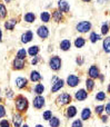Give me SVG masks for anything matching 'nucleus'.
Returning <instances> with one entry per match:
<instances>
[{
  "label": "nucleus",
  "instance_id": "obj_1",
  "mask_svg": "<svg viewBox=\"0 0 110 127\" xmlns=\"http://www.w3.org/2000/svg\"><path fill=\"white\" fill-rule=\"evenodd\" d=\"M15 107H16V109H17V112L20 113V114L26 113L29 107L28 99H27L23 95H18L15 98Z\"/></svg>",
  "mask_w": 110,
  "mask_h": 127
},
{
  "label": "nucleus",
  "instance_id": "obj_2",
  "mask_svg": "<svg viewBox=\"0 0 110 127\" xmlns=\"http://www.w3.org/2000/svg\"><path fill=\"white\" fill-rule=\"evenodd\" d=\"M71 100H72V97H71L70 94H68V93H62V94H60L59 96L57 97V99H56L57 104L60 106L69 105V104L71 103Z\"/></svg>",
  "mask_w": 110,
  "mask_h": 127
},
{
  "label": "nucleus",
  "instance_id": "obj_3",
  "mask_svg": "<svg viewBox=\"0 0 110 127\" xmlns=\"http://www.w3.org/2000/svg\"><path fill=\"white\" fill-rule=\"evenodd\" d=\"M49 66H50V68L53 71H58L61 68V59H60V57H58V56L51 57L50 60H49Z\"/></svg>",
  "mask_w": 110,
  "mask_h": 127
},
{
  "label": "nucleus",
  "instance_id": "obj_4",
  "mask_svg": "<svg viewBox=\"0 0 110 127\" xmlns=\"http://www.w3.org/2000/svg\"><path fill=\"white\" fill-rule=\"evenodd\" d=\"M46 105V100H44V97L42 95H37V96L33 98L32 100V106L36 109H41L42 107H44Z\"/></svg>",
  "mask_w": 110,
  "mask_h": 127
},
{
  "label": "nucleus",
  "instance_id": "obj_5",
  "mask_svg": "<svg viewBox=\"0 0 110 127\" xmlns=\"http://www.w3.org/2000/svg\"><path fill=\"white\" fill-rule=\"evenodd\" d=\"M79 83H80V78L78 76H76V75H69L67 77V85L69 87H76V86L79 85Z\"/></svg>",
  "mask_w": 110,
  "mask_h": 127
},
{
  "label": "nucleus",
  "instance_id": "obj_6",
  "mask_svg": "<svg viewBox=\"0 0 110 127\" xmlns=\"http://www.w3.org/2000/svg\"><path fill=\"white\" fill-rule=\"evenodd\" d=\"M12 124L13 127H21L23 124V116L20 113H16L12 116Z\"/></svg>",
  "mask_w": 110,
  "mask_h": 127
},
{
  "label": "nucleus",
  "instance_id": "obj_7",
  "mask_svg": "<svg viewBox=\"0 0 110 127\" xmlns=\"http://www.w3.org/2000/svg\"><path fill=\"white\" fill-rule=\"evenodd\" d=\"M76 28H77V30L79 32H87V31H89L91 29V24L89 21H81L77 25Z\"/></svg>",
  "mask_w": 110,
  "mask_h": 127
},
{
  "label": "nucleus",
  "instance_id": "obj_8",
  "mask_svg": "<svg viewBox=\"0 0 110 127\" xmlns=\"http://www.w3.org/2000/svg\"><path fill=\"white\" fill-rule=\"evenodd\" d=\"M64 85H65L64 79L58 78L57 80H56L55 83L51 85V93H57V92H59V90L61 89L62 87H64Z\"/></svg>",
  "mask_w": 110,
  "mask_h": 127
},
{
  "label": "nucleus",
  "instance_id": "obj_9",
  "mask_svg": "<svg viewBox=\"0 0 110 127\" xmlns=\"http://www.w3.org/2000/svg\"><path fill=\"white\" fill-rule=\"evenodd\" d=\"M16 86H17L19 89H23L28 86V79L24 78V77H17L16 78Z\"/></svg>",
  "mask_w": 110,
  "mask_h": 127
},
{
  "label": "nucleus",
  "instance_id": "obj_10",
  "mask_svg": "<svg viewBox=\"0 0 110 127\" xmlns=\"http://www.w3.org/2000/svg\"><path fill=\"white\" fill-rule=\"evenodd\" d=\"M88 75H89V77H90L91 79H96V78H98L99 77V75H100V72H99V69H98V67L96 65H92L90 68H89V70H88Z\"/></svg>",
  "mask_w": 110,
  "mask_h": 127
},
{
  "label": "nucleus",
  "instance_id": "obj_11",
  "mask_svg": "<svg viewBox=\"0 0 110 127\" xmlns=\"http://www.w3.org/2000/svg\"><path fill=\"white\" fill-rule=\"evenodd\" d=\"M87 97H88V93L85 89H79L78 92H76V94H75V98L77 99L78 101L85 100V99H87Z\"/></svg>",
  "mask_w": 110,
  "mask_h": 127
},
{
  "label": "nucleus",
  "instance_id": "obj_12",
  "mask_svg": "<svg viewBox=\"0 0 110 127\" xmlns=\"http://www.w3.org/2000/svg\"><path fill=\"white\" fill-rule=\"evenodd\" d=\"M37 33H38V36H39L40 38L46 39V38L49 36V30H48V28H47L46 26H40L39 28H38V30H37Z\"/></svg>",
  "mask_w": 110,
  "mask_h": 127
},
{
  "label": "nucleus",
  "instance_id": "obj_13",
  "mask_svg": "<svg viewBox=\"0 0 110 127\" xmlns=\"http://www.w3.org/2000/svg\"><path fill=\"white\" fill-rule=\"evenodd\" d=\"M58 10H60L61 12H68L70 7H69V3L66 1V0H59L58 1Z\"/></svg>",
  "mask_w": 110,
  "mask_h": 127
},
{
  "label": "nucleus",
  "instance_id": "obj_14",
  "mask_svg": "<svg viewBox=\"0 0 110 127\" xmlns=\"http://www.w3.org/2000/svg\"><path fill=\"white\" fill-rule=\"evenodd\" d=\"M24 60H20V59H17L16 58L15 60H13V63H12V69H15V70H21V69H23L24 68Z\"/></svg>",
  "mask_w": 110,
  "mask_h": 127
},
{
  "label": "nucleus",
  "instance_id": "obj_15",
  "mask_svg": "<svg viewBox=\"0 0 110 127\" xmlns=\"http://www.w3.org/2000/svg\"><path fill=\"white\" fill-rule=\"evenodd\" d=\"M32 38H33L32 31L28 30V31H26V32L21 36V41L23 42V44H28L29 41H31V40H32Z\"/></svg>",
  "mask_w": 110,
  "mask_h": 127
},
{
  "label": "nucleus",
  "instance_id": "obj_16",
  "mask_svg": "<svg viewBox=\"0 0 110 127\" xmlns=\"http://www.w3.org/2000/svg\"><path fill=\"white\" fill-rule=\"evenodd\" d=\"M77 115V108L75 106H69L66 109V117L67 118H73V117Z\"/></svg>",
  "mask_w": 110,
  "mask_h": 127
},
{
  "label": "nucleus",
  "instance_id": "obj_17",
  "mask_svg": "<svg viewBox=\"0 0 110 127\" xmlns=\"http://www.w3.org/2000/svg\"><path fill=\"white\" fill-rule=\"evenodd\" d=\"M42 79V76L40 75L39 71H37V70H32V71L30 72V80L32 81V83H37V81H40Z\"/></svg>",
  "mask_w": 110,
  "mask_h": 127
},
{
  "label": "nucleus",
  "instance_id": "obj_18",
  "mask_svg": "<svg viewBox=\"0 0 110 127\" xmlns=\"http://www.w3.org/2000/svg\"><path fill=\"white\" fill-rule=\"evenodd\" d=\"M90 117H91V109L88 107L84 108L81 112V119L82 121H88Z\"/></svg>",
  "mask_w": 110,
  "mask_h": 127
},
{
  "label": "nucleus",
  "instance_id": "obj_19",
  "mask_svg": "<svg viewBox=\"0 0 110 127\" xmlns=\"http://www.w3.org/2000/svg\"><path fill=\"white\" fill-rule=\"evenodd\" d=\"M70 46H71V42H70V40H68V39H64L61 42H60V49L64 51L69 50V49H70Z\"/></svg>",
  "mask_w": 110,
  "mask_h": 127
},
{
  "label": "nucleus",
  "instance_id": "obj_20",
  "mask_svg": "<svg viewBox=\"0 0 110 127\" xmlns=\"http://www.w3.org/2000/svg\"><path fill=\"white\" fill-rule=\"evenodd\" d=\"M52 18L56 22L62 21V19H64V17H62V12L60 10H55L53 13H52Z\"/></svg>",
  "mask_w": 110,
  "mask_h": 127
},
{
  "label": "nucleus",
  "instance_id": "obj_21",
  "mask_svg": "<svg viewBox=\"0 0 110 127\" xmlns=\"http://www.w3.org/2000/svg\"><path fill=\"white\" fill-rule=\"evenodd\" d=\"M16 24H17V19H10L9 21L4 22V28H6L7 30H12V29L15 28Z\"/></svg>",
  "mask_w": 110,
  "mask_h": 127
},
{
  "label": "nucleus",
  "instance_id": "obj_22",
  "mask_svg": "<svg viewBox=\"0 0 110 127\" xmlns=\"http://www.w3.org/2000/svg\"><path fill=\"white\" fill-rule=\"evenodd\" d=\"M33 92L37 95H42V93L44 92V86L42 84H37V85L33 87Z\"/></svg>",
  "mask_w": 110,
  "mask_h": 127
},
{
  "label": "nucleus",
  "instance_id": "obj_23",
  "mask_svg": "<svg viewBox=\"0 0 110 127\" xmlns=\"http://www.w3.org/2000/svg\"><path fill=\"white\" fill-rule=\"evenodd\" d=\"M49 125H50V127H59L60 126V119L58 118V117L52 116L50 118V121H49Z\"/></svg>",
  "mask_w": 110,
  "mask_h": 127
},
{
  "label": "nucleus",
  "instance_id": "obj_24",
  "mask_svg": "<svg viewBox=\"0 0 110 127\" xmlns=\"http://www.w3.org/2000/svg\"><path fill=\"white\" fill-rule=\"evenodd\" d=\"M95 80L91 78H88L86 80V87H87V90L88 92H91V90H93V88H95Z\"/></svg>",
  "mask_w": 110,
  "mask_h": 127
},
{
  "label": "nucleus",
  "instance_id": "obj_25",
  "mask_svg": "<svg viewBox=\"0 0 110 127\" xmlns=\"http://www.w3.org/2000/svg\"><path fill=\"white\" fill-rule=\"evenodd\" d=\"M102 47H104L105 53H110V37L105 38L104 42H102Z\"/></svg>",
  "mask_w": 110,
  "mask_h": 127
},
{
  "label": "nucleus",
  "instance_id": "obj_26",
  "mask_svg": "<svg viewBox=\"0 0 110 127\" xmlns=\"http://www.w3.org/2000/svg\"><path fill=\"white\" fill-rule=\"evenodd\" d=\"M38 53H39V47H38V46L30 47V48H29V50H28V54L31 56V57H35V56H37Z\"/></svg>",
  "mask_w": 110,
  "mask_h": 127
},
{
  "label": "nucleus",
  "instance_id": "obj_27",
  "mask_svg": "<svg viewBox=\"0 0 110 127\" xmlns=\"http://www.w3.org/2000/svg\"><path fill=\"white\" fill-rule=\"evenodd\" d=\"M85 44H86V40L82 37H78L77 39L75 40V46L77 47V48H81L82 46H85Z\"/></svg>",
  "mask_w": 110,
  "mask_h": 127
},
{
  "label": "nucleus",
  "instance_id": "obj_28",
  "mask_svg": "<svg viewBox=\"0 0 110 127\" xmlns=\"http://www.w3.org/2000/svg\"><path fill=\"white\" fill-rule=\"evenodd\" d=\"M26 56H27V51L24 50V49H20V50H18L17 55H16V58L20 59V60H24L26 59Z\"/></svg>",
  "mask_w": 110,
  "mask_h": 127
},
{
  "label": "nucleus",
  "instance_id": "obj_29",
  "mask_svg": "<svg viewBox=\"0 0 110 127\" xmlns=\"http://www.w3.org/2000/svg\"><path fill=\"white\" fill-rule=\"evenodd\" d=\"M50 18H51V16L48 11H44V12H41V15H40V19L44 22H49Z\"/></svg>",
  "mask_w": 110,
  "mask_h": 127
},
{
  "label": "nucleus",
  "instance_id": "obj_30",
  "mask_svg": "<svg viewBox=\"0 0 110 127\" xmlns=\"http://www.w3.org/2000/svg\"><path fill=\"white\" fill-rule=\"evenodd\" d=\"M35 19H36V16H35V13H32V12H28L24 15V20H26L27 22H29V24L33 22Z\"/></svg>",
  "mask_w": 110,
  "mask_h": 127
},
{
  "label": "nucleus",
  "instance_id": "obj_31",
  "mask_svg": "<svg viewBox=\"0 0 110 127\" xmlns=\"http://www.w3.org/2000/svg\"><path fill=\"white\" fill-rule=\"evenodd\" d=\"M42 117H44V121L49 122L50 121V118L52 117V112H51V110H44V114H42Z\"/></svg>",
  "mask_w": 110,
  "mask_h": 127
},
{
  "label": "nucleus",
  "instance_id": "obj_32",
  "mask_svg": "<svg viewBox=\"0 0 110 127\" xmlns=\"http://www.w3.org/2000/svg\"><path fill=\"white\" fill-rule=\"evenodd\" d=\"M7 16V9L3 3L0 2V18H4Z\"/></svg>",
  "mask_w": 110,
  "mask_h": 127
},
{
  "label": "nucleus",
  "instance_id": "obj_33",
  "mask_svg": "<svg viewBox=\"0 0 110 127\" xmlns=\"http://www.w3.org/2000/svg\"><path fill=\"white\" fill-rule=\"evenodd\" d=\"M106 99V94H105V92H99L97 95H96V100L98 101H102Z\"/></svg>",
  "mask_w": 110,
  "mask_h": 127
},
{
  "label": "nucleus",
  "instance_id": "obj_34",
  "mask_svg": "<svg viewBox=\"0 0 110 127\" xmlns=\"http://www.w3.org/2000/svg\"><path fill=\"white\" fill-rule=\"evenodd\" d=\"M105 110V106L104 105H99V106H96L95 107V113L97 115H101Z\"/></svg>",
  "mask_w": 110,
  "mask_h": 127
},
{
  "label": "nucleus",
  "instance_id": "obj_35",
  "mask_svg": "<svg viewBox=\"0 0 110 127\" xmlns=\"http://www.w3.org/2000/svg\"><path fill=\"white\" fill-rule=\"evenodd\" d=\"M99 39H100V36L98 35V33L91 32V35H90V41L91 42H96V41H98Z\"/></svg>",
  "mask_w": 110,
  "mask_h": 127
},
{
  "label": "nucleus",
  "instance_id": "obj_36",
  "mask_svg": "<svg viewBox=\"0 0 110 127\" xmlns=\"http://www.w3.org/2000/svg\"><path fill=\"white\" fill-rule=\"evenodd\" d=\"M6 97L8 99H12L13 97H15V93H13V90L12 89H6Z\"/></svg>",
  "mask_w": 110,
  "mask_h": 127
},
{
  "label": "nucleus",
  "instance_id": "obj_37",
  "mask_svg": "<svg viewBox=\"0 0 110 127\" xmlns=\"http://www.w3.org/2000/svg\"><path fill=\"white\" fill-rule=\"evenodd\" d=\"M71 127H84L82 121L81 119H76V121H73L72 124H71Z\"/></svg>",
  "mask_w": 110,
  "mask_h": 127
},
{
  "label": "nucleus",
  "instance_id": "obj_38",
  "mask_svg": "<svg viewBox=\"0 0 110 127\" xmlns=\"http://www.w3.org/2000/svg\"><path fill=\"white\" fill-rule=\"evenodd\" d=\"M0 127H11V124L8 119H1L0 121Z\"/></svg>",
  "mask_w": 110,
  "mask_h": 127
},
{
  "label": "nucleus",
  "instance_id": "obj_39",
  "mask_svg": "<svg viewBox=\"0 0 110 127\" xmlns=\"http://www.w3.org/2000/svg\"><path fill=\"white\" fill-rule=\"evenodd\" d=\"M108 31H109V25L108 24L102 25V27H101V33H102V35L108 33Z\"/></svg>",
  "mask_w": 110,
  "mask_h": 127
},
{
  "label": "nucleus",
  "instance_id": "obj_40",
  "mask_svg": "<svg viewBox=\"0 0 110 127\" xmlns=\"http://www.w3.org/2000/svg\"><path fill=\"white\" fill-rule=\"evenodd\" d=\"M6 114H7V112H6V108H4V106L0 104V118H3V117L6 116Z\"/></svg>",
  "mask_w": 110,
  "mask_h": 127
},
{
  "label": "nucleus",
  "instance_id": "obj_41",
  "mask_svg": "<svg viewBox=\"0 0 110 127\" xmlns=\"http://www.w3.org/2000/svg\"><path fill=\"white\" fill-rule=\"evenodd\" d=\"M105 110H106L107 115H110V101L106 105V107H105Z\"/></svg>",
  "mask_w": 110,
  "mask_h": 127
},
{
  "label": "nucleus",
  "instance_id": "obj_42",
  "mask_svg": "<svg viewBox=\"0 0 110 127\" xmlns=\"http://www.w3.org/2000/svg\"><path fill=\"white\" fill-rule=\"evenodd\" d=\"M38 60H39V56H35V57L32 58V60H31V64H32V65H36V64L38 63Z\"/></svg>",
  "mask_w": 110,
  "mask_h": 127
},
{
  "label": "nucleus",
  "instance_id": "obj_43",
  "mask_svg": "<svg viewBox=\"0 0 110 127\" xmlns=\"http://www.w3.org/2000/svg\"><path fill=\"white\" fill-rule=\"evenodd\" d=\"M100 118H101L102 123H107V122H108V116H107V115H101V117H100Z\"/></svg>",
  "mask_w": 110,
  "mask_h": 127
},
{
  "label": "nucleus",
  "instance_id": "obj_44",
  "mask_svg": "<svg viewBox=\"0 0 110 127\" xmlns=\"http://www.w3.org/2000/svg\"><path fill=\"white\" fill-rule=\"evenodd\" d=\"M76 62H77V64H78L79 66H81L82 64H84V59H82V57H78Z\"/></svg>",
  "mask_w": 110,
  "mask_h": 127
},
{
  "label": "nucleus",
  "instance_id": "obj_45",
  "mask_svg": "<svg viewBox=\"0 0 110 127\" xmlns=\"http://www.w3.org/2000/svg\"><path fill=\"white\" fill-rule=\"evenodd\" d=\"M35 127H44V125H41V124H37V125H36Z\"/></svg>",
  "mask_w": 110,
  "mask_h": 127
},
{
  "label": "nucleus",
  "instance_id": "obj_46",
  "mask_svg": "<svg viewBox=\"0 0 110 127\" xmlns=\"http://www.w3.org/2000/svg\"><path fill=\"white\" fill-rule=\"evenodd\" d=\"M0 41H2V32H1V30H0Z\"/></svg>",
  "mask_w": 110,
  "mask_h": 127
},
{
  "label": "nucleus",
  "instance_id": "obj_47",
  "mask_svg": "<svg viewBox=\"0 0 110 127\" xmlns=\"http://www.w3.org/2000/svg\"><path fill=\"white\" fill-rule=\"evenodd\" d=\"M107 90H108V93H109V94H110V84H109V85H108V89H107Z\"/></svg>",
  "mask_w": 110,
  "mask_h": 127
},
{
  "label": "nucleus",
  "instance_id": "obj_48",
  "mask_svg": "<svg viewBox=\"0 0 110 127\" xmlns=\"http://www.w3.org/2000/svg\"><path fill=\"white\" fill-rule=\"evenodd\" d=\"M21 127H29V125H27V124H24V125H22Z\"/></svg>",
  "mask_w": 110,
  "mask_h": 127
},
{
  "label": "nucleus",
  "instance_id": "obj_49",
  "mask_svg": "<svg viewBox=\"0 0 110 127\" xmlns=\"http://www.w3.org/2000/svg\"><path fill=\"white\" fill-rule=\"evenodd\" d=\"M84 2H89V1H91V0H82Z\"/></svg>",
  "mask_w": 110,
  "mask_h": 127
},
{
  "label": "nucleus",
  "instance_id": "obj_50",
  "mask_svg": "<svg viewBox=\"0 0 110 127\" xmlns=\"http://www.w3.org/2000/svg\"><path fill=\"white\" fill-rule=\"evenodd\" d=\"M0 95H1V89H0ZM0 101H1V97H0Z\"/></svg>",
  "mask_w": 110,
  "mask_h": 127
},
{
  "label": "nucleus",
  "instance_id": "obj_51",
  "mask_svg": "<svg viewBox=\"0 0 110 127\" xmlns=\"http://www.w3.org/2000/svg\"><path fill=\"white\" fill-rule=\"evenodd\" d=\"M11 1V0H6V2H10Z\"/></svg>",
  "mask_w": 110,
  "mask_h": 127
},
{
  "label": "nucleus",
  "instance_id": "obj_52",
  "mask_svg": "<svg viewBox=\"0 0 110 127\" xmlns=\"http://www.w3.org/2000/svg\"><path fill=\"white\" fill-rule=\"evenodd\" d=\"M107 127H109V126H107Z\"/></svg>",
  "mask_w": 110,
  "mask_h": 127
}]
</instances>
